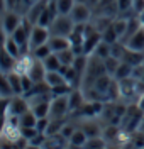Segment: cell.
<instances>
[{
    "instance_id": "1",
    "label": "cell",
    "mask_w": 144,
    "mask_h": 149,
    "mask_svg": "<svg viewBox=\"0 0 144 149\" xmlns=\"http://www.w3.org/2000/svg\"><path fill=\"white\" fill-rule=\"evenodd\" d=\"M22 137V127L15 115L3 117V125L0 132V146L2 148H15V141Z\"/></svg>"
},
{
    "instance_id": "2",
    "label": "cell",
    "mask_w": 144,
    "mask_h": 149,
    "mask_svg": "<svg viewBox=\"0 0 144 149\" xmlns=\"http://www.w3.org/2000/svg\"><path fill=\"white\" fill-rule=\"evenodd\" d=\"M117 81H119V90H120V100H124L125 103H136L139 95L144 92L143 80H137L134 76L117 80Z\"/></svg>"
},
{
    "instance_id": "3",
    "label": "cell",
    "mask_w": 144,
    "mask_h": 149,
    "mask_svg": "<svg viewBox=\"0 0 144 149\" xmlns=\"http://www.w3.org/2000/svg\"><path fill=\"white\" fill-rule=\"evenodd\" d=\"M105 73H107L105 61L97 54H88V63H86V70H85V74H83V80H81L80 88L92 85L98 76H102V74H105Z\"/></svg>"
},
{
    "instance_id": "4",
    "label": "cell",
    "mask_w": 144,
    "mask_h": 149,
    "mask_svg": "<svg viewBox=\"0 0 144 149\" xmlns=\"http://www.w3.org/2000/svg\"><path fill=\"white\" fill-rule=\"evenodd\" d=\"M29 102V109L34 112L38 117H49V109H51V100L53 93H31L26 95Z\"/></svg>"
},
{
    "instance_id": "5",
    "label": "cell",
    "mask_w": 144,
    "mask_h": 149,
    "mask_svg": "<svg viewBox=\"0 0 144 149\" xmlns=\"http://www.w3.org/2000/svg\"><path fill=\"white\" fill-rule=\"evenodd\" d=\"M143 120H144V112L139 109V105L137 103H129L119 125L122 129H125L127 132H134V130H137L141 127Z\"/></svg>"
},
{
    "instance_id": "6",
    "label": "cell",
    "mask_w": 144,
    "mask_h": 149,
    "mask_svg": "<svg viewBox=\"0 0 144 149\" xmlns=\"http://www.w3.org/2000/svg\"><path fill=\"white\" fill-rule=\"evenodd\" d=\"M75 29V22L70 14H58L56 19L49 24V31H51V36H65L70 37V34L73 32Z\"/></svg>"
},
{
    "instance_id": "7",
    "label": "cell",
    "mask_w": 144,
    "mask_h": 149,
    "mask_svg": "<svg viewBox=\"0 0 144 149\" xmlns=\"http://www.w3.org/2000/svg\"><path fill=\"white\" fill-rule=\"evenodd\" d=\"M22 22H24V14L20 10L17 9L3 10V15H2V32H3V36H10Z\"/></svg>"
},
{
    "instance_id": "8",
    "label": "cell",
    "mask_w": 144,
    "mask_h": 149,
    "mask_svg": "<svg viewBox=\"0 0 144 149\" xmlns=\"http://www.w3.org/2000/svg\"><path fill=\"white\" fill-rule=\"evenodd\" d=\"M3 103H5L3 117H10V115L19 117L20 113L29 110V102H27V98H26V95H14L12 98H5Z\"/></svg>"
},
{
    "instance_id": "9",
    "label": "cell",
    "mask_w": 144,
    "mask_h": 149,
    "mask_svg": "<svg viewBox=\"0 0 144 149\" xmlns=\"http://www.w3.org/2000/svg\"><path fill=\"white\" fill-rule=\"evenodd\" d=\"M49 117L51 119H68L70 117L68 95H56V97H53L51 109H49Z\"/></svg>"
},
{
    "instance_id": "10",
    "label": "cell",
    "mask_w": 144,
    "mask_h": 149,
    "mask_svg": "<svg viewBox=\"0 0 144 149\" xmlns=\"http://www.w3.org/2000/svg\"><path fill=\"white\" fill-rule=\"evenodd\" d=\"M100 42H102V32L92 22H88L85 27V41H83V51H85V54H92Z\"/></svg>"
},
{
    "instance_id": "11",
    "label": "cell",
    "mask_w": 144,
    "mask_h": 149,
    "mask_svg": "<svg viewBox=\"0 0 144 149\" xmlns=\"http://www.w3.org/2000/svg\"><path fill=\"white\" fill-rule=\"evenodd\" d=\"M51 37V31L48 26H41V24H34L32 31H31V39H29V51L36 49L38 46L48 42Z\"/></svg>"
},
{
    "instance_id": "12",
    "label": "cell",
    "mask_w": 144,
    "mask_h": 149,
    "mask_svg": "<svg viewBox=\"0 0 144 149\" xmlns=\"http://www.w3.org/2000/svg\"><path fill=\"white\" fill-rule=\"evenodd\" d=\"M70 15L73 19L75 24H88L92 17H93V9L88 5V3H81V2H77L75 7L71 9Z\"/></svg>"
},
{
    "instance_id": "13",
    "label": "cell",
    "mask_w": 144,
    "mask_h": 149,
    "mask_svg": "<svg viewBox=\"0 0 144 149\" xmlns=\"http://www.w3.org/2000/svg\"><path fill=\"white\" fill-rule=\"evenodd\" d=\"M93 15H102V17H109L114 20L119 15L117 0H100L98 5L93 9Z\"/></svg>"
},
{
    "instance_id": "14",
    "label": "cell",
    "mask_w": 144,
    "mask_h": 149,
    "mask_svg": "<svg viewBox=\"0 0 144 149\" xmlns=\"http://www.w3.org/2000/svg\"><path fill=\"white\" fill-rule=\"evenodd\" d=\"M49 3V0H38L34 5H31L27 10H26V14H24V17L27 19L31 24H38L39 17H41V14L44 12L46 9V5Z\"/></svg>"
},
{
    "instance_id": "15",
    "label": "cell",
    "mask_w": 144,
    "mask_h": 149,
    "mask_svg": "<svg viewBox=\"0 0 144 149\" xmlns=\"http://www.w3.org/2000/svg\"><path fill=\"white\" fill-rule=\"evenodd\" d=\"M46 73H48V68L44 66L42 59L34 58V63H32V66H31V70H29V73H27L29 76H31V80H32L34 83H38V81H44Z\"/></svg>"
},
{
    "instance_id": "16",
    "label": "cell",
    "mask_w": 144,
    "mask_h": 149,
    "mask_svg": "<svg viewBox=\"0 0 144 149\" xmlns=\"http://www.w3.org/2000/svg\"><path fill=\"white\" fill-rule=\"evenodd\" d=\"M32 63H34V54L31 53V51H27V53H22V54L17 58V61H15V71L20 74H27L29 70H31V66H32Z\"/></svg>"
},
{
    "instance_id": "17",
    "label": "cell",
    "mask_w": 144,
    "mask_h": 149,
    "mask_svg": "<svg viewBox=\"0 0 144 149\" xmlns=\"http://www.w3.org/2000/svg\"><path fill=\"white\" fill-rule=\"evenodd\" d=\"M85 93L81 88H73L70 95H68V102H70V115L73 113V112H77L83 103H85Z\"/></svg>"
},
{
    "instance_id": "18",
    "label": "cell",
    "mask_w": 144,
    "mask_h": 149,
    "mask_svg": "<svg viewBox=\"0 0 144 149\" xmlns=\"http://www.w3.org/2000/svg\"><path fill=\"white\" fill-rule=\"evenodd\" d=\"M122 61L125 63H129V65L132 66H137V65H143L144 63V53L143 51H136L132 47H127L125 46L124 53H122V58H120Z\"/></svg>"
},
{
    "instance_id": "19",
    "label": "cell",
    "mask_w": 144,
    "mask_h": 149,
    "mask_svg": "<svg viewBox=\"0 0 144 149\" xmlns=\"http://www.w3.org/2000/svg\"><path fill=\"white\" fill-rule=\"evenodd\" d=\"M124 44L127 47H132V49H136V51H143L144 53V26H141V27L137 29L134 34L125 41Z\"/></svg>"
},
{
    "instance_id": "20",
    "label": "cell",
    "mask_w": 144,
    "mask_h": 149,
    "mask_svg": "<svg viewBox=\"0 0 144 149\" xmlns=\"http://www.w3.org/2000/svg\"><path fill=\"white\" fill-rule=\"evenodd\" d=\"M48 42H49V46H51V49H53V53H59L63 49L71 47L70 37H65V36H51Z\"/></svg>"
},
{
    "instance_id": "21",
    "label": "cell",
    "mask_w": 144,
    "mask_h": 149,
    "mask_svg": "<svg viewBox=\"0 0 144 149\" xmlns=\"http://www.w3.org/2000/svg\"><path fill=\"white\" fill-rule=\"evenodd\" d=\"M86 141H88L86 132L81 129V127H78V129L71 134V137L68 139V146H70V148H85Z\"/></svg>"
},
{
    "instance_id": "22",
    "label": "cell",
    "mask_w": 144,
    "mask_h": 149,
    "mask_svg": "<svg viewBox=\"0 0 144 149\" xmlns=\"http://www.w3.org/2000/svg\"><path fill=\"white\" fill-rule=\"evenodd\" d=\"M15 61H17V58H14L12 54H9L3 49L2 51V56H0V73H10V71H14Z\"/></svg>"
},
{
    "instance_id": "23",
    "label": "cell",
    "mask_w": 144,
    "mask_h": 149,
    "mask_svg": "<svg viewBox=\"0 0 144 149\" xmlns=\"http://www.w3.org/2000/svg\"><path fill=\"white\" fill-rule=\"evenodd\" d=\"M44 81L51 86V88H54L58 85H63V83H68V80L65 78V74L61 73L59 70H51L46 73V78H44Z\"/></svg>"
},
{
    "instance_id": "24",
    "label": "cell",
    "mask_w": 144,
    "mask_h": 149,
    "mask_svg": "<svg viewBox=\"0 0 144 149\" xmlns=\"http://www.w3.org/2000/svg\"><path fill=\"white\" fill-rule=\"evenodd\" d=\"M3 49L9 53V54H12L14 58H19L24 51H22V47L15 42V39L12 36H3Z\"/></svg>"
},
{
    "instance_id": "25",
    "label": "cell",
    "mask_w": 144,
    "mask_h": 149,
    "mask_svg": "<svg viewBox=\"0 0 144 149\" xmlns=\"http://www.w3.org/2000/svg\"><path fill=\"white\" fill-rule=\"evenodd\" d=\"M7 74V78H9L10 85H12V88H14V93L15 95H24V86H22V74L17 73L15 70L14 71H10V73H5Z\"/></svg>"
},
{
    "instance_id": "26",
    "label": "cell",
    "mask_w": 144,
    "mask_h": 149,
    "mask_svg": "<svg viewBox=\"0 0 144 149\" xmlns=\"http://www.w3.org/2000/svg\"><path fill=\"white\" fill-rule=\"evenodd\" d=\"M19 124H20V127H36V124H38V115L34 113V112L31 110H26L24 113H20L19 117Z\"/></svg>"
},
{
    "instance_id": "27",
    "label": "cell",
    "mask_w": 144,
    "mask_h": 149,
    "mask_svg": "<svg viewBox=\"0 0 144 149\" xmlns=\"http://www.w3.org/2000/svg\"><path fill=\"white\" fill-rule=\"evenodd\" d=\"M14 95H15V93H14V88H12V85H10L7 74L2 73V76H0V97H2V100L12 98Z\"/></svg>"
},
{
    "instance_id": "28",
    "label": "cell",
    "mask_w": 144,
    "mask_h": 149,
    "mask_svg": "<svg viewBox=\"0 0 144 149\" xmlns=\"http://www.w3.org/2000/svg\"><path fill=\"white\" fill-rule=\"evenodd\" d=\"M132 71H134V66L129 65V63H125V61H120V65H119V68H117L114 78H115V80H124V78H129V76H132Z\"/></svg>"
},
{
    "instance_id": "29",
    "label": "cell",
    "mask_w": 144,
    "mask_h": 149,
    "mask_svg": "<svg viewBox=\"0 0 144 149\" xmlns=\"http://www.w3.org/2000/svg\"><path fill=\"white\" fill-rule=\"evenodd\" d=\"M132 3H134V0H117L119 15H124V17H132V15H136L134 10H132Z\"/></svg>"
},
{
    "instance_id": "30",
    "label": "cell",
    "mask_w": 144,
    "mask_h": 149,
    "mask_svg": "<svg viewBox=\"0 0 144 149\" xmlns=\"http://www.w3.org/2000/svg\"><path fill=\"white\" fill-rule=\"evenodd\" d=\"M58 56H59V61H61V65H73L78 54L73 51V47H68V49L59 51V53H58Z\"/></svg>"
},
{
    "instance_id": "31",
    "label": "cell",
    "mask_w": 144,
    "mask_h": 149,
    "mask_svg": "<svg viewBox=\"0 0 144 149\" xmlns=\"http://www.w3.org/2000/svg\"><path fill=\"white\" fill-rule=\"evenodd\" d=\"M65 122H66V119H51V117H49V125H48L46 134H48V136L59 134L61 129H63V125H65Z\"/></svg>"
},
{
    "instance_id": "32",
    "label": "cell",
    "mask_w": 144,
    "mask_h": 149,
    "mask_svg": "<svg viewBox=\"0 0 144 149\" xmlns=\"http://www.w3.org/2000/svg\"><path fill=\"white\" fill-rule=\"evenodd\" d=\"M42 63L48 68V71H51V70H59V68H61V61H59L58 53H51L49 56H46V58L42 59Z\"/></svg>"
},
{
    "instance_id": "33",
    "label": "cell",
    "mask_w": 144,
    "mask_h": 149,
    "mask_svg": "<svg viewBox=\"0 0 144 149\" xmlns=\"http://www.w3.org/2000/svg\"><path fill=\"white\" fill-rule=\"evenodd\" d=\"M104 61H105V70H107V73L110 74V76H114L122 59H120V58H115V56H109V58H105Z\"/></svg>"
},
{
    "instance_id": "34",
    "label": "cell",
    "mask_w": 144,
    "mask_h": 149,
    "mask_svg": "<svg viewBox=\"0 0 144 149\" xmlns=\"http://www.w3.org/2000/svg\"><path fill=\"white\" fill-rule=\"evenodd\" d=\"M31 53L34 54V58H38V59H44L46 56H49L51 53H53V49H51V46H49V42H44V44L38 46L36 49H32Z\"/></svg>"
},
{
    "instance_id": "35",
    "label": "cell",
    "mask_w": 144,
    "mask_h": 149,
    "mask_svg": "<svg viewBox=\"0 0 144 149\" xmlns=\"http://www.w3.org/2000/svg\"><path fill=\"white\" fill-rule=\"evenodd\" d=\"M110 46H112L110 42H107V41H104V39H102V42L97 46V49L92 53V54H97V56H100L102 59H105V58H109V56H110Z\"/></svg>"
},
{
    "instance_id": "36",
    "label": "cell",
    "mask_w": 144,
    "mask_h": 149,
    "mask_svg": "<svg viewBox=\"0 0 144 149\" xmlns=\"http://www.w3.org/2000/svg\"><path fill=\"white\" fill-rule=\"evenodd\" d=\"M75 3H77V0H56L59 14H70L71 9L75 7Z\"/></svg>"
},
{
    "instance_id": "37",
    "label": "cell",
    "mask_w": 144,
    "mask_h": 149,
    "mask_svg": "<svg viewBox=\"0 0 144 149\" xmlns=\"http://www.w3.org/2000/svg\"><path fill=\"white\" fill-rule=\"evenodd\" d=\"M102 39L107 41V42H110V44H112V42H117V41H120L119 36H117V32H115V29L112 27V24H110L104 32H102Z\"/></svg>"
},
{
    "instance_id": "38",
    "label": "cell",
    "mask_w": 144,
    "mask_h": 149,
    "mask_svg": "<svg viewBox=\"0 0 144 149\" xmlns=\"http://www.w3.org/2000/svg\"><path fill=\"white\" fill-rule=\"evenodd\" d=\"M38 134H39V130L36 129V127H22V136H24L26 139H29V142L34 139Z\"/></svg>"
},
{
    "instance_id": "39",
    "label": "cell",
    "mask_w": 144,
    "mask_h": 149,
    "mask_svg": "<svg viewBox=\"0 0 144 149\" xmlns=\"http://www.w3.org/2000/svg\"><path fill=\"white\" fill-rule=\"evenodd\" d=\"M48 125H49V117H39L38 124H36V129H38L39 132H42V134H46Z\"/></svg>"
},
{
    "instance_id": "40",
    "label": "cell",
    "mask_w": 144,
    "mask_h": 149,
    "mask_svg": "<svg viewBox=\"0 0 144 149\" xmlns=\"http://www.w3.org/2000/svg\"><path fill=\"white\" fill-rule=\"evenodd\" d=\"M38 0H19V3H17V10H20L22 14H26V10L31 7V5H34Z\"/></svg>"
},
{
    "instance_id": "41",
    "label": "cell",
    "mask_w": 144,
    "mask_h": 149,
    "mask_svg": "<svg viewBox=\"0 0 144 149\" xmlns=\"http://www.w3.org/2000/svg\"><path fill=\"white\" fill-rule=\"evenodd\" d=\"M132 10H134L136 15H141L144 12V0H134L132 3Z\"/></svg>"
},
{
    "instance_id": "42",
    "label": "cell",
    "mask_w": 144,
    "mask_h": 149,
    "mask_svg": "<svg viewBox=\"0 0 144 149\" xmlns=\"http://www.w3.org/2000/svg\"><path fill=\"white\" fill-rule=\"evenodd\" d=\"M136 103H137V105H139V109L144 112V92L139 95V98H137V102H136Z\"/></svg>"
},
{
    "instance_id": "43",
    "label": "cell",
    "mask_w": 144,
    "mask_h": 149,
    "mask_svg": "<svg viewBox=\"0 0 144 149\" xmlns=\"http://www.w3.org/2000/svg\"><path fill=\"white\" fill-rule=\"evenodd\" d=\"M77 2H81V3H86V2H88V0H77Z\"/></svg>"
},
{
    "instance_id": "44",
    "label": "cell",
    "mask_w": 144,
    "mask_h": 149,
    "mask_svg": "<svg viewBox=\"0 0 144 149\" xmlns=\"http://www.w3.org/2000/svg\"><path fill=\"white\" fill-rule=\"evenodd\" d=\"M141 80H143V83H144V71H143V78H141Z\"/></svg>"
}]
</instances>
